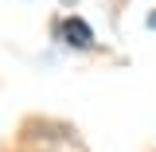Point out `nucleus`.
<instances>
[{"label":"nucleus","instance_id":"f03ea898","mask_svg":"<svg viewBox=\"0 0 156 152\" xmlns=\"http://www.w3.org/2000/svg\"><path fill=\"white\" fill-rule=\"evenodd\" d=\"M152 27H156V12H152Z\"/></svg>","mask_w":156,"mask_h":152},{"label":"nucleus","instance_id":"f257e3e1","mask_svg":"<svg viewBox=\"0 0 156 152\" xmlns=\"http://www.w3.org/2000/svg\"><path fill=\"white\" fill-rule=\"evenodd\" d=\"M62 39L70 47H94V35H90L86 19H62Z\"/></svg>","mask_w":156,"mask_h":152}]
</instances>
